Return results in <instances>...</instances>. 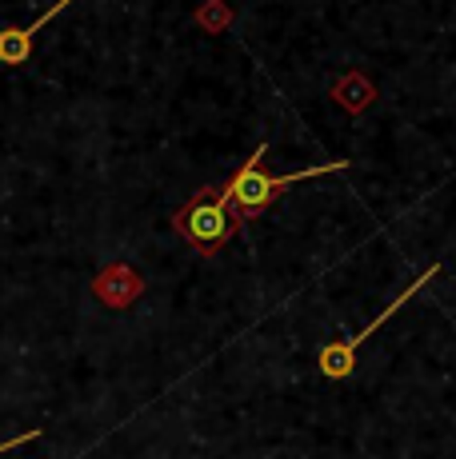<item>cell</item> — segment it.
I'll return each instance as SVG.
<instances>
[{
	"mask_svg": "<svg viewBox=\"0 0 456 459\" xmlns=\"http://www.w3.org/2000/svg\"><path fill=\"white\" fill-rule=\"evenodd\" d=\"M265 152H268V144H260L257 152L249 156V160H244L232 176H228V184L221 188L224 204L232 208V216H236V220H252V216H260V212L273 204L280 192L293 188V184H301V180H320V176H329V172H345V168H348V160H332V164L304 168V172L268 176L265 168H260V160H265Z\"/></svg>",
	"mask_w": 456,
	"mask_h": 459,
	"instance_id": "6da1fadb",
	"label": "cell"
},
{
	"mask_svg": "<svg viewBox=\"0 0 456 459\" xmlns=\"http://www.w3.org/2000/svg\"><path fill=\"white\" fill-rule=\"evenodd\" d=\"M172 228H177L197 252L213 255L216 248H224V244L232 240V232L241 228V220H236L232 208L224 204L221 188H200L197 196L172 216Z\"/></svg>",
	"mask_w": 456,
	"mask_h": 459,
	"instance_id": "7a4b0ae2",
	"label": "cell"
},
{
	"mask_svg": "<svg viewBox=\"0 0 456 459\" xmlns=\"http://www.w3.org/2000/svg\"><path fill=\"white\" fill-rule=\"evenodd\" d=\"M433 276H441V264H433V268H425V272H420V276L412 280V284L405 288V292H400L397 299H392V304L384 307V312L376 316V320H368L364 328L353 335V340H337V343H329V348H320V376H329V379H348V376H353V372H356V351H361V343H368V335H376V332H381V328H384V320H389V316H397L400 307H405L408 299L417 296L420 288H425Z\"/></svg>",
	"mask_w": 456,
	"mask_h": 459,
	"instance_id": "3957f363",
	"label": "cell"
},
{
	"mask_svg": "<svg viewBox=\"0 0 456 459\" xmlns=\"http://www.w3.org/2000/svg\"><path fill=\"white\" fill-rule=\"evenodd\" d=\"M73 4V0H57V4L48 8L45 16H37L32 24H24V29H0V65H8V68H21L24 60L32 56V40H37V32L45 29L48 21H57L65 8Z\"/></svg>",
	"mask_w": 456,
	"mask_h": 459,
	"instance_id": "277c9868",
	"label": "cell"
},
{
	"mask_svg": "<svg viewBox=\"0 0 456 459\" xmlns=\"http://www.w3.org/2000/svg\"><path fill=\"white\" fill-rule=\"evenodd\" d=\"M140 288H145V284H140V276H136V272H133V268H125V264H117V268H109L101 280H96V284H92V292L101 296L104 304H112V307H125L128 299H133V296L140 292Z\"/></svg>",
	"mask_w": 456,
	"mask_h": 459,
	"instance_id": "5b68a950",
	"label": "cell"
},
{
	"mask_svg": "<svg viewBox=\"0 0 456 459\" xmlns=\"http://www.w3.org/2000/svg\"><path fill=\"white\" fill-rule=\"evenodd\" d=\"M337 96H340V100H345L353 112H361L364 104L373 100V84L361 81V76H348V81H340V84H337Z\"/></svg>",
	"mask_w": 456,
	"mask_h": 459,
	"instance_id": "8992f818",
	"label": "cell"
},
{
	"mask_svg": "<svg viewBox=\"0 0 456 459\" xmlns=\"http://www.w3.org/2000/svg\"><path fill=\"white\" fill-rule=\"evenodd\" d=\"M40 431H21V436H13V439H4V444H0V455L4 452H13V447H21V444H32V439H37Z\"/></svg>",
	"mask_w": 456,
	"mask_h": 459,
	"instance_id": "52a82bcc",
	"label": "cell"
}]
</instances>
